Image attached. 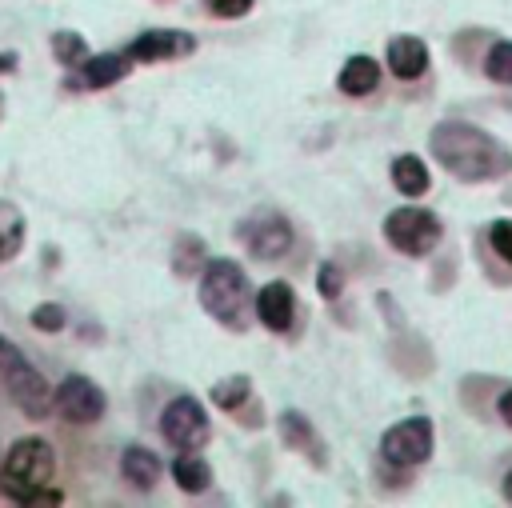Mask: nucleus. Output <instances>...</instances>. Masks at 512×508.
<instances>
[{
  "mask_svg": "<svg viewBox=\"0 0 512 508\" xmlns=\"http://www.w3.org/2000/svg\"><path fill=\"white\" fill-rule=\"evenodd\" d=\"M428 148L464 184L496 180V176H504L512 168V152L496 136H488L476 124H464V120H440L432 128V136H428Z\"/></svg>",
  "mask_w": 512,
  "mask_h": 508,
  "instance_id": "obj_1",
  "label": "nucleus"
},
{
  "mask_svg": "<svg viewBox=\"0 0 512 508\" xmlns=\"http://www.w3.org/2000/svg\"><path fill=\"white\" fill-rule=\"evenodd\" d=\"M56 452L44 436H20L0 464V492L16 504H60L64 492L52 488Z\"/></svg>",
  "mask_w": 512,
  "mask_h": 508,
  "instance_id": "obj_2",
  "label": "nucleus"
},
{
  "mask_svg": "<svg viewBox=\"0 0 512 508\" xmlns=\"http://www.w3.org/2000/svg\"><path fill=\"white\" fill-rule=\"evenodd\" d=\"M200 304L212 320H220L232 332L248 328V312H252V288L244 280V268L232 260H208L204 276H200Z\"/></svg>",
  "mask_w": 512,
  "mask_h": 508,
  "instance_id": "obj_3",
  "label": "nucleus"
},
{
  "mask_svg": "<svg viewBox=\"0 0 512 508\" xmlns=\"http://www.w3.org/2000/svg\"><path fill=\"white\" fill-rule=\"evenodd\" d=\"M0 384H4V392H8V400L24 412V416H32V420H40L48 408H52V388H48V380L40 376V368H32V360L16 348V340H8V336H0Z\"/></svg>",
  "mask_w": 512,
  "mask_h": 508,
  "instance_id": "obj_4",
  "label": "nucleus"
},
{
  "mask_svg": "<svg viewBox=\"0 0 512 508\" xmlns=\"http://www.w3.org/2000/svg\"><path fill=\"white\" fill-rule=\"evenodd\" d=\"M440 236H444V228L428 208L404 204L384 216V240L404 256H428L440 244Z\"/></svg>",
  "mask_w": 512,
  "mask_h": 508,
  "instance_id": "obj_5",
  "label": "nucleus"
},
{
  "mask_svg": "<svg viewBox=\"0 0 512 508\" xmlns=\"http://www.w3.org/2000/svg\"><path fill=\"white\" fill-rule=\"evenodd\" d=\"M160 432L168 444H176L180 452H196L208 440V408L196 396H176L164 412H160Z\"/></svg>",
  "mask_w": 512,
  "mask_h": 508,
  "instance_id": "obj_6",
  "label": "nucleus"
},
{
  "mask_svg": "<svg viewBox=\"0 0 512 508\" xmlns=\"http://www.w3.org/2000/svg\"><path fill=\"white\" fill-rule=\"evenodd\" d=\"M240 240H244L248 256L272 264L292 248V224H288V216H280L272 208H260L240 224Z\"/></svg>",
  "mask_w": 512,
  "mask_h": 508,
  "instance_id": "obj_7",
  "label": "nucleus"
},
{
  "mask_svg": "<svg viewBox=\"0 0 512 508\" xmlns=\"http://www.w3.org/2000/svg\"><path fill=\"white\" fill-rule=\"evenodd\" d=\"M52 404H56V412H60L64 420H72V424H96V420L108 412L104 388H100L92 376H80V372L64 376V384L52 388Z\"/></svg>",
  "mask_w": 512,
  "mask_h": 508,
  "instance_id": "obj_8",
  "label": "nucleus"
},
{
  "mask_svg": "<svg viewBox=\"0 0 512 508\" xmlns=\"http://www.w3.org/2000/svg\"><path fill=\"white\" fill-rule=\"evenodd\" d=\"M380 452L388 464H400V468H416L432 456V420L424 416H408L400 424H392L384 436H380Z\"/></svg>",
  "mask_w": 512,
  "mask_h": 508,
  "instance_id": "obj_9",
  "label": "nucleus"
},
{
  "mask_svg": "<svg viewBox=\"0 0 512 508\" xmlns=\"http://www.w3.org/2000/svg\"><path fill=\"white\" fill-rule=\"evenodd\" d=\"M256 316L268 332H288L292 316H296V296H292V284L288 280H268L260 292H256Z\"/></svg>",
  "mask_w": 512,
  "mask_h": 508,
  "instance_id": "obj_10",
  "label": "nucleus"
},
{
  "mask_svg": "<svg viewBox=\"0 0 512 508\" xmlns=\"http://www.w3.org/2000/svg\"><path fill=\"white\" fill-rule=\"evenodd\" d=\"M188 52H196V40L188 32H172V28L144 32L128 44V60H176V56H188Z\"/></svg>",
  "mask_w": 512,
  "mask_h": 508,
  "instance_id": "obj_11",
  "label": "nucleus"
},
{
  "mask_svg": "<svg viewBox=\"0 0 512 508\" xmlns=\"http://www.w3.org/2000/svg\"><path fill=\"white\" fill-rule=\"evenodd\" d=\"M388 68L396 80H416L428 68V44L420 36H392L388 40Z\"/></svg>",
  "mask_w": 512,
  "mask_h": 508,
  "instance_id": "obj_12",
  "label": "nucleus"
},
{
  "mask_svg": "<svg viewBox=\"0 0 512 508\" xmlns=\"http://www.w3.org/2000/svg\"><path fill=\"white\" fill-rule=\"evenodd\" d=\"M120 472H124V480H128L136 492H148V488L160 480L164 464H160V456H156L152 448H144V444H128L124 456H120Z\"/></svg>",
  "mask_w": 512,
  "mask_h": 508,
  "instance_id": "obj_13",
  "label": "nucleus"
},
{
  "mask_svg": "<svg viewBox=\"0 0 512 508\" xmlns=\"http://www.w3.org/2000/svg\"><path fill=\"white\" fill-rule=\"evenodd\" d=\"M128 52H100V56H84L80 60V80L84 88H108L116 80L128 76Z\"/></svg>",
  "mask_w": 512,
  "mask_h": 508,
  "instance_id": "obj_14",
  "label": "nucleus"
},
{
  "mask_svg": "<svg viewBox=\"0 0 512 508\" xmlns=\"http://www.w3.org/2000/svg\"><path fill=\"white\" fill-rule=\"evenodd\" d=\"M336 84H340L344 96H368L380 84V64L372 56H348L340 76H336Z\"/></svg>",
  "mask_w": 512,
  "mask_h": 508,
  "instance_id": "obj_15",
  "label": "nucleus"
},
{
  "mask_svg": "<svg viewBox=\"0 0 512 508\" xmlns=\"http://www.w3.org/2000/svg\"><path fill=\"white\" fill-rule=\"evenodd\" d=\"M280 436H284V444L288 448H300L312 464H324V452H320V440H316V432H312V424H308V416L304 412H284L280 416Z\"/></svg>",
  "mask_w": 512,
  "mask_h": 508,
  "instance_id": "obj_16",
  "label": "nucleus"
},
{
  "mask_svg": "<svg viewBox=\"0 0 512 508\" xmlns=\"http://www.w3.org/2000/svg\"><path fill=\"white\" fill-rule=\"evenodd\" d=\"M392 184L404 192V196H424L432 176H428V164L416 156V152H400L392 160Z\"/></svg>",
  "mask_w": 512,
  "mask_h": 508,
  "instance_id": "obj_17",
  "label": "nucleus"
},
{
  "mask_svg": "<svg viewBox=\"0 0 512 508\" xmlns=\"http://www.w3.org/2000/svg\"><path fill=\"white\" fill-rule=\"evenodd\" d=\"M24 212L12 200H0V264L16 260V252L24 248Z\"/></svg>",
  "mask_w": 512,
  "mask_h": 508,
  "instance_id": "obj_18",
  "label": "nucleus"
},
{
  "mask_svg": "<svg viewBox=\"0 0 512 508\" xmlns=\"http://www.w3.org/2000/svg\"><path fill=\"white\" fill-rule=\"evenodd\" d=\"M172 480H176L180 492H204V488L212 484V468H208L204 456L184 452V456H176V464H172Z\"/></svg>",
  "mask_w": 512,
  "mask_h": 508,
  "instance_id": "obj_19",
  "label": "nucleus"
},
{
  "mask_svg": "<svg viewBox=\"0 0 512 508\" xmlns=\"http://www.w3.org/2000/svg\"><path fill=\"white\" fill-rule=\"evenodd\" d=\"M248 392H252V380L244 372H232V376H224V380L212 384V404L224 408V412H232V408H240L248 400Z\"/></svg>",
  "mask_w": 512,
  "mask_h": 508,
  "instance_id": "obj_20",
  "label": "nucleus"
},
{
  "mask_svg": "<svg viewBox=\"0 0 512 508\" xmlns=\"http://www.w3.org/2000/svg\"><path fill=\"white\" fill-rule=\"evenodd\" d=\"M172 268H176L180 276L200 272V268H204V240H200V236H180L176 256H172Z\"/></svg>",
  "mask_w": 512,
  "mask_h": 508,
  "instance_id": "obj_21",
  "label": "nucleus"
},
{
  "mask_svg": "<svg viewBox=\"0 0 512 508\" xmlns=\"http://www.w3.org/2000/svg\"><path fill=\"white\" fill-rule=\"evenodd\" d=\"M484 72H488L496 84H512V40H496V44L488 48Z\"/></svg>",
  "mask_w": 512,
  "mask_h": 508,
  "instance_id": "obj_22",
  "label": "nucleus"
},
{
  "mask_svg": "<svg viewBox=\"0 0 512 508\" xmlns=\"http://www.w3.org/2000/svg\"><path fill=\"white\" fill-rule=\"evenodd\" d=\"M52 52H56V60H60L64 68H76V64L88 56L84 36H76V32H56V36H52Z\"/></svg>",
  "mask_w": 512,
  "mask_h": 508,
  "instance_id": "obj_23",
  "label": "nucleus"
},
{
  "mask_svg": "<svg viewBox=\"0 0 512 508\" xmlns=\"http://www.w3.org/2000/svg\"><path fill=\"white\" fill-rule=\"evenodd\" d=\"M32 324H36L40 332H60V328L68 324V312H64L60 304H36V308H32Z\"/></svg>",
  "mask_w": 512,
  "mask_h": 508,
  "instance_id": "obj_24",
  "label": "nucleus"
},
{
  "mask_svg": "<svg viewBox=\"0 0 512 508\" xmlns=\"http://www.w3.org/2000/svg\"><path fill=\"white\" fill-rule=\"evenodd\" d=\"M316 288H320V296L336 300L340 288H344V272H340L336 264H320V272H316Z\"/></svg>",
  "mask_w": 512,
  "mask_h": 508,
  "instance_id": "obj_25",
  "label": "nucleus"
},
{
  "mask_svg": "<svg viewBox=\"0 0 512 508\" xmlns=\"http://www.w3.org/2000/svg\"><path fill=\"white\" fill-rule=\"evenodd\" d=\"M488 240H492V248L512 264V220H492V228H488Z\"/></svg>",
  "mask_w": 512,
  "mask_h": 508,
  "instance_id": "obj_26",
  "label": "nucleus"
},
{
  "mask_svg": "<svg viewBox=\"0 0 512 508\" xmlns=\"http://www.w3.org/2000/svg\"><path fill=\"white\" fill-rule=\"evenodd\" d=\"M208 8L216 16H224V20H236V16H244L252 8V0H208Z\"/></svg>",
  "mask_w": 512,
  "mask_h": 508,
  "instance_id": "obj_27",
  "label": "nucleus"
},
{
  "mask_svg": "<svg viewBox=\"0 0 512 508\" xmlns=\"http://www.w3.org/2000/svg\"><path fill=\"white\" fill-rule=\"evenodd\" d=\"M500 420H504V424L512 428V388H508V392L500 396Z\"/></svg>",
  "mask_w": 512,
  "mask_h": 508,
  "instance_id": "obj_28",
  "label": "nucleus"
},
{
  "mask_svg": "<svg viewBox=\"0 0 512 508\" xmlns=\"http://www.w3.org/2000/svg\"><path fill=\"white\" fill-rule=\"evenodd\" d=\"M8 64H16V56H12V52H4V56H0V72H8Z\"/></svg>",
  "mask_w": 512,
  "mask_h": 508,
  "instance_id": "obj_29",
  "label": "nucleus"
},
{
  "mask_svg": "<svg viewBox=\"0 0 512 508\" xmlns=\"http://www.w3.org/2000/svg\"><path fill=\"white\" fill-rule=\"evenodd\" d=\"M504 500H512V472L504 476Z\"/></svg>",
  "mask_w": 512,
  "mask_h": 508,
  "instance_id": "obj_30",
  "label": "nucleus"
}]
</instances>
